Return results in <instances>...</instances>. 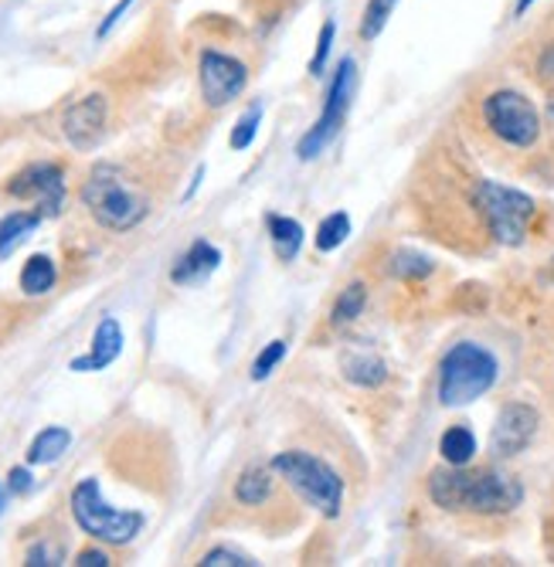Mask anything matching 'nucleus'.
<instances>
[{
	"instance_id": "22",
	"label": "nucleus",
	"mask_w": 554,
	"mask_h": 567,
	"mask_svg": "<svg viewBox=\"0 0 554 567\" xmlns=\"http://www.w3.org/2000/svg\"><path fill=\"white\" fill-rule=\"evenodd\" d=\"M343 374L347 381H355L361 388H378L388 381V368H384V360L371 357V353H358V357H350L347 364H343Z\"/></svg>"
},
{
	"instance_id": "5",
	"label": "nucleus",
	"mask_w": 554,
	"mask_h": 567,
	"mask_svg": "<svg viewBox=\"0 0 554 567\" xmlns=\"http://www.w3.org/2000/svg\"><path fill=\"white\" fill-rule=\"evenodd\" d=\"M470 208L480 215L486 235L496 245H507V248L524 245V238L531 231V221L537 215L534 197H527L517 187L496 184V181H473V187H470Z\"/></svg>"
},
{
	"instance_id": "11",
	"label": "nucleus",
	"mask_w": 554,
	"mask_h": 567,
	"mask_svg": "<svg viewBox=\"0 0 554 567\" xmlns=\"http://www.w3.org/2000/svg\"><path fill=\"white\" fill-rule=\"evenodd\" d=\"M106 123H110V99L103 92H89L62 113V136L72 150L89 153L92 146L103 143Z\"/></svg>"
},
{
	"instance_id": "16",
	"label": "nucleus",
	"mask_w": 554,
	"mask_h": 567,
	"mask_svg": "<svg viewBox=\"0 0 554 567\" xmlns=\"http://www.w3.org/2000/svg\"><path fill=\"white\" fill-rule=\"evenodd\" d=\"M72 445V432L62 429V425H48L41 429L31 445H28V462L31 466H52V462H59Z\"/></svg>"
},
{
	"instance_id": "32",
	"label": "nucleus",
	"mask_w": 554,
	"mask_h": 567,
	"mask_svg": "<svg viewBox=\"0 0 554 567\" xmlns=\"http://www.w3.org/2000/svg\"><path fill=\"white\" fill-rule=\"evenodd\" d=\"M8 489L18 493V496H24V493L31 489V473H28L24 466H14V470L8 473Z\"/></svg>"
},
{
	"instance_id": "10",
	"label": "nucleus",
	"mask_w": 554,
	"mask_h": 567,
	"mask_svg": "<svg viewBox=\"0 0 554 567\" xmlns=\"http://www.w3.org/2000/svg\"><path fill=\"white\" fill-rule=\"evenodd\" d=\"M8 194L38 204L41 218H59L65 208V171L59 164H31L8 184Z\"/></svg>"
},
{
	"instance_id": "28",
	"label": "nucleus",
	"mask_w": 554,
	"mask_h": 567,
	"mask_svg": "<svg viewBox=\"0 0 554 567\" xmlns=\"http://www.w3.org/2000/svg\"><path fill=\"white\" fill-rule=\"evenodd\" d=\"M286 357V340H273L259 357H256V364H252V381H266L273 371H276V364Z\"/></svg>"
},
{
	"instance_id": "7",
	"label": "nucleus",
	"mask_w": 554,
	"mask_h": 567,
	"mask_svg": "<svg viewBox=\"0 0 554 567\" xmlns=\"http://www.w3.org/2000/svg\"><path fill=\"white\" fill-rule=\"evenodd\" d=\"M72 517H75L82 534H89L92 540L113 544V547L130 544L143 530V524H146V517H143L140 509H113L103 499L99 480H82L72 489Z\"/></svg>"
},
{
	"instance_id": "30",
	"label": "nucleus",
	"mask_w": 554,
	"mask_h": 567,
	"mask_svg": "<svg viewBox=\"0 0 554 567\" xmlns=\"http://www.w3.org/2000/svg\"><path fill=\"white\" fill-rule=\"evenodd\" d=\"M62 560H65L62 550L52 547V544H38V547H31L28 557H24L28 567H55V564H62Z\"/></svg>"
},
{
	"instance_id": "35",
	"label": "nucleus",
	"mask_w": 554,
	"mask_h": 567,
	"mask_svg": "<svg viewBox=\"0 0 554 567\" xmlns=\"http://www.w3.org/2000/svg\"><path fill=\"white\" fill-rule=\"evenodd\" d=\"M0 509H4V489H0Z\"/></svg>"
},
{
	"instance_id": "26",
	"label": "nucleus",
	"mask_w": 554,
	"mask_h": 567,
	"mask_svg": "<svg viewBox=\"0 0 554 567\" xmlns=\"http://www.w3.org/2000/svg\"><path fill=\"white\" fill-rule=\"evenodd\" d=\"M259 123H263V110L259 106H252L238 123H235V130H232V136H228V146L232 150H248L252 146V140H256V133H259Z\"/></svg>"
},
{
	"instance_id": "20",
	"label": "nucleus",
	"mask_w": 554,
	"mask_h": 567,
	"mask_svg": "<svg viewBox=\"0 0 554 567\" xmlns=\"http://www.w3.org/2000/svg\"><path fill=\"white\" fill-rule=\"evenodd\" d=\"M44 218L38 212H11L0 218V259H8V255L41 225Z\"/></svg>"
},
{
	"instance_id": "13",
	"label": "nucleus",
	"mask_w": 554,
	"mask_h": 567,
	"mask_svg": "<svg viewBox=\"0 0 554 567\" xmlns=\"http://www.w3.org/2000/svg\"><path fill=\"white\" fill-rule=\"evenodd\" d=\"M123 353V327L116 317H103L92 333V350L85 357H75L72 360V371L75 374H89V371H106L113 360Z\"/></svg>"
},
{
	"instance_id": "34",
	"label": "nucleus",
	"mask_w": 554,
	"mask_h": 567,
	"mask_svg": "<svg viewBox=\"0 0 554 567\" xmlns=\"http://www.w3.org/2000/svg\"><path fill=\"white\" fill-rule=\"evenodd\" d=\"M531 4H534V0H517V4H514V18H521Z\"/></svg>"
},
{
	"instance_id": "1",
	"label": "nucleus",
	"mask_w": 554,
	"mask_h": 567,
	"mask_svg": "<svg viewBox=\"0 0 554 567\" xmlns=\"http://www.w3.org/2000/svg\"><path fill=\"white\" fill-rule=\"evenodd\" d=\"M429 499L445 513L463 517H507L524 503V486L517 476L496 466L470 470V466H442L429 473Z\"/></svg>"
},
{
	"instance_id": "21",
	"label": "nucleus",
	"mask_w": 554,
	"mask_h": 567,
	"mask_svg": "<svg viewBox=\"0 0 554 567\" xmlns=\"http://www.w3.org/2000/svg\"><path fill=\"white\" fill-rule=\"evenodd\" d=\"M365 306H368V289H365V282H350V286L337 296V302H334V309H330V323H334L337 330L350 327V323H355V320L365 313Z\"/></svg>"
},
{
	"instance_id": "31",
	"label": "nucleus",
	"mask_w": 554,
	"mask_h": 567,
	"mask_svg": "<svg viewBox=\"0 0 554 567\" xmlns=\"http://www.w3.org/2000/svg\"><path fill=\"white\" fill-rule=\"evenodd\" d=\"M72 564H79V567H110L113 560H110V554H106V550L85 547V550H79V554H75V560H72Z\"/></svg>"
},
{
	"instance_id": "27",
	"label": "nucleus",
	"mask_w": 554,
	"mask_h": 567,
	"mask_svg": "<svg viewBox=\"0 0 554 567\" xmlns=\"http://www.w3.org/2000/svg\"><path fill=\"white\" fill-rule=\"evenodd\" d=\"M334 38H337V24H334V18H327L324 28H320V34H317V51H314V59H310V75H314V79L324 75V69H327V62H330Z\"/></svg>"
},
{
	"instance_id": "15",
	"label": "nucleus",
	"mask_w": 554,
	"mask_h": 567,
	"mask_svg": "<svg viewBox=\"0 0 554 567\" xmlns=\"http://www.w3.org/2000/svg\"><path fill=\"white\" fill-rule=\"evenodd\" d=\"M276 480H279V476L273 473V466H248V470L238 476V483H235V499H238L242 506H263V503L273 499Z\"/></svg>"
},
{
	"instance_id": "6",
	"label": "nucleus",
	"mask_w": 554,
	"mask_h": 567,
	"mask_svg": "<svg viewBox=\"0 0 554 567\" xmlns=\"http://www.w3.org/2000/svg\"><path fill=\"white\" fill-rule=\"evenodd\" d=\"M273 473L304 499L307 506H314L324 517H340L343 509V480L334 466L314 452H304V449H286L279 452L273 462Z\"/></svg>"
},
{
	"instance_id": "23",
	"label": "nucleus",
	"mask_w": 554,
	"mask_h": 567,
	"mask_svg": "<svg viewBox=\"0 0 554 567\" xmlns=\"http://www.w3.org/2000/svg\"><path fill=\"white\" fill-rule=\"evenodd\" d=\"M394 8H398V0H368L365 14H361V28H358L361 41H375L384 31V24L391 21Z\"/></svg>"
},
{
	"instance_id": "19",
	"label": "nucleus",
	"mask_w": 554,
	"mask_h": 567,
	"mask_svg": "<svg viewBox=\"0 0 554 567\" xmlns=\"http://www.w3.org/2000/svg\"><path fill=\"white\" fill-rule=\"evenodd\" d=\"M55 282H59L55 262L48 259V255H31L21 269V292L24 296H44V292L55 289Z\"/></svg>"
},
{
	"instance_id": "2",
	"label": "nucleus",
	"mask_w": 554,
	"mask_h": 567,
	"mask_svg": "<svg viewBox=\"0 0 554 567\" xmlns=\"http://www.w3.org/2000/svg\"><path fill=\"white\" fill-rule=\"evenodd\" d=\"M79 197L92 221L110 231H133L150 215V197L113 164H99L85 177Z\"/></svg>"
},
{
	"instance_id": "4",
	"label": "nucleus",
	"mask_w": 554,
	"mask_h": 567,
	"mask_svg": "<svg viewBox=\"0 0 554 567\" xmlns=\"http://www.w3.org/2000/svg\"><path fill=\"white\" fill-rule=\"evenodd\" d=\"M500 378L496 357L476 343V340H460L452 343L442 360H439V404L442 408H463L476 398H483Z\"/></svg>"
},
{
	"instance_id": "33",
	"label": "nucleus",
	"mask_w": 554,
	"mask_h": 567,
	"mask_svg": "<svg viewBox=\"0 0 554 567\" xmlns=\"http://www.w3.org/2000/svg\"><path fill=\"white\" fill-rule=\"evenodd\" d=\"M130 4H133V0H120V4H116V8H113L110 14H106V21L99 24V31H95V34H99V38H106V34H110V31H113V28L120 24V18H123V14L130 11Z\"/></svg>"
},
{
	"instance_id": "18",
	"label": "nucleus",
	"mask_w": 554,
	"mask_h": 567,
	"mask_svg": "<svg viewBox=\"0 0 554 567\" xmlns=\"http://www.w3.org/2000/svg\"><path fill=\"white\" fill-rule=\"evenodd\" d=\"M439 452L445 466H470L476 455V435L470 425H449L439 439Z\"/></svg>"
},
{
	"instance_id": "8",
	"label": "nucleus",
	"mask_w": 554,
	"mask_h": 567,
	"mask_svg": "<svg viewBox=\"0 0 554 567\" xmlns=\"http://www.w3.org/2000/svg\"><path fill=\"white\" fill-rule=\"evenodd\" d=\"M358 85V65L355 59H343L334 72V82L327 89L324 110L317 116V123L304 133V140L296 143V157L299 161H314L334 143V136L340 133V126L347 123V110H350V95H355Z\"/></svg>"
},
{
	"instance_id": "17",
	"label": "nucleus",
	"mask_w": 554,
	"mask_h": 567,
	"mask_svg": "<svg viewBox=\"0 0 554 567\" xmlns=\"http://www.w3.org/2000/svg\"><path fill=\"white\" fill-rule=\"evenodd\" d=\"M266 225H269L273 251L283 262H293L299 255V248H304V225H299L296 218H283V215H269Z\"/></svg>"
},
{
	"instance_id": "9",
	"label": "nucleus",
	"mask_w": 554,
	"mask_h": 567,
	"mask_svg": "<svg viewBox=\"0 0 554 567\" xmlns=\"http://www.w3.org/2000/svg\"><path fill=\"white\" fill-rule=\"evenodd\" d=\"M197 85L208 110H225L248 85V65L228 51L205 48L197 55Z\"/></svg>"
},
{
	"instance_id": "12",
	"label": "nucleus",
	"mask_w": 554,
	"mask_h": 567,
	"mask_svg": "<svg viewBox=\"0 0 554 567\" xmlns=\"http://www.w3.org/2000/svg\"><path fill=\"white\" fill-rule=\"evenodd\" d=\"M537 411L524 401H507L500 408V415L490 432V455L493 458H514L521 455L534 435H537Z\"/></svg>"
},
{
	"instance_id": "3",
	"label": "nucleus",
	"mask_w": 554,
	"mask_h": 567,
	"mask_svg": "<svg viewBox=\"0 0 554 567\" xmlns=\"http://www.w3.org/2000/svg\"><path fill=\"white\" fill-rule=\"evenodd\" d=\"M483 130L507 150H534L544 136V116L534 99L514 85H493L480 99Z\"/></svg>"
},
{
	"instance_id": "25",
	"label": "nucleus",
	"mask_w": 554,
	"mask_h": 567,
	"mask_svg": "<svg viewBox=\"0 0 554 567\" xmlns=\"http://www.w3.org/2000/svg\"><path fill=\"white\" fill-rule=\"evenodd\" d=\"M432 262L425 259V255H419V251H398L394 259H391V272L398 276V279H425V276H432Z\"/></svg>"
},
{
	"instance_id": "24",
	"label": "nucleus",
	"mask_w": 554,
	"mask_h": 567,
	"mask_svg": "<svg viewBox=\"0 0 554 567\" xmlns=\"http://www.w3.org/2000/svg\"><path fill=\"white\" fill-rule=\"evenodd\" d=\"M347 235H350V218H347L343 212L327 215V218L320 221V228H317V251H334V248H340V245L347 241Z\"/></svg>"
},
{
	"instance_id": "14",
	"label": "nucleus",
	"mask_w": 554,
	"mask_h": 567,
	"mask_svg": "<svg viewBox=\"0 0 554 567\" xmlns=\"http://www.w3.org/2000/svg\"><path fill=\"white\" fill-rule=\"evenodd\" d=\"M218 262H222V251H218L212 241L197 238V241L181 255V259L174 262V269H171V282H174V286L205 282V279L218 269Z\"/></svg>"
},
{
	"instance_id": "29",
	"label": "nucleus",
	"mask_w": 554,
	"mask_h": 567,
	"mask_svg": "<svg viewBox=\"0 0 554 567\" xmlns=\"http://www.w3.org/2000/svg\"><path fill=\"white\" fill-rule=\"evenodd\" d=\"M252 564L256 560L242 550H232V547H212L205 557H201V567H252Z\"/></svg>"
}]
</instances>
